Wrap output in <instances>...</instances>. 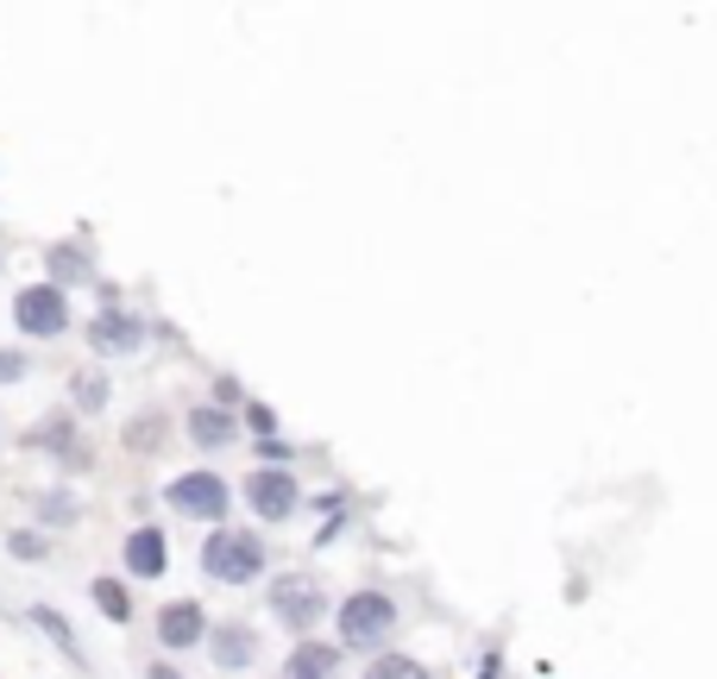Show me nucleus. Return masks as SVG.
<instances>
[{"instance_id": "1", "label": "nucleus", "mask_w": 717, "mask_h": 679, "mask_svg": "<svg viewBox=\"0 0 717 679\" xmlns=\"http://www.w3.org/2000/svg\"><path fill=\"white\" fill-rule=\"evenodd\" d=\"M258 566H265V547H258L253 535H208V547H202V573H208V579L246 585Z\"/></svg>"}, {"instance_id": "2", "label": "nucleus", "mask_w": 717, "mask_h": 679, "mask_svg": "<svg viewBox=\"0 0 717 679\" xmlns=\"http://www.w3.org/2000/svg\"><path fill=\"white\" fill-rule=\"evenodd\" d=\"M390 623H397L390 598L359 591V598H347V610H340V641H347V648H378V641L390 636Z\"/></svg>"}, {"instance_id": "3", "label": "nucleus", "mask_w": 717, "mask_h": 679, "mask_svg": "<svg viewBox=\"0 0 717 679\" xmlns=\"http://www.w3.org/2000/svg\"><path fill=\"white\" fill-rule=\"evenodd\" d=\"M13 321H20L25 333H63L70 328V296H63L58 284H32V290H20V302H13Z\"/></svg>"}, {"instance_id": "4", "label": "nucleus", "mask_w": 717, "mask_h": 679, "mask_svg": "<svg viewBox=\"0 0 717 679\" xmlns=\"http://www.w3.org/2000/svg\"><path fill=\"white\" fill-rule=\"evenodd\" d=\"M171 504L195 523H221V510H227V485L214 479V472H183L171 485Z\"/></svg>"}, {"instance_id": "5", "label": "nucleus", "mask_w": 717, "mask_h": 679, "mask_svg": "<svg viewBox=\"0 0 717 679\" xmlns=\"http://www.w3.org/2000/svg\"><path fill=\"white\" fill-rule=\"evenodd\" d=\"M272 610L284 629H309L315 617H321V591H315V579H303V573H284V579L272 585Z\"/></svg>"}, {"instance_id": "6", "label": "nucleus", "mask_w": 717, "mask_h": 679, "mask_svg": "<svg viewBox=\"0 0 717 679\" xmlns=\"http://www.w3.org/2000/svg\"><path fill=\"white\" fill-rule=\"evenodd\" d=\"M246 497H253V510L265 523H284L296 510V479L290 472H253V479H246Z\"/></svg>"}, {"instance_id": "7", "label": "nucleus", "mask_w": 717, "mask_h": 679, "mask_svg": "<svg viewBox=\"0 0 717 679\" xmlns=\"http://www.w3.org/2000/svg\"><path fill=\"white\" fill-rule=\"evenodd\" d=\"M202 636H208V623H202L195 604H171V610L157 617V641H164V648H195Z\"/></svg>"}, {"instance_id": "8", "label": "nucleus", "mask_w": 717, "mask_h": 679, "mask_svg": "<svg viewBox=\"0 0 717 679\" xmlns=\"http://www.w3.org/2000/svg\"><path fill=\"white\" fill-rule=\"evenodd\" d=\"M126 566H133L139 579H157V573L171 566V547H164V535H157V528H139L133 542H126Z\"/></svg>"}, {"instance_id": "9", "label": "nucleus", "mask_w": 717, "mask_h": 679, "mask_svg": "<svg viewBox=\"0 0 717 679\" xmlns=\"http://www.w3.org/2000/svg\"><path fill=\"white\" fill-rule=\"evenodd\" d=\"M214 660H221V667H246V660H253V629H239V623H221V629H214Z\"/></svg>"}, {"instance_id": "10", "label": "nucleus", "mask_w": 717, "mask_h": 679, "mask_svg": "<svg viewBox=\"0 0 717 679\" xmlns=\"http://www.w3.org/2000/svg\"><path fill=\"white\" fill-rule=\"evenodd\" d=\"M95 347L101 352H133L139 347V321H133V315H120V309H107L95 321Z\"/></svg>"}, {"instance_id": "11", "label": "nucleus", "mask_w": 717, "mask_h": 679, "mask_svg": "<svg viewBox=\"0 0 717 679\" xmlns=\"http://www.w3.org/2000/svg\"><path fill=\"white\" fill-rule=\"evenodd\" d=\"M334 660H340V648H321V641H309V648H296V655H290L284 679H334Z\"/></svg>"}, {"instance_id": "12", "label": "nucleus", "mask_w": 717, "mask_h": 679, "mask_svg": "<svg viewBox=\"0 0 717 679\" xmlns=\"http://www.w3.org/2000/svg\"><path fill=\"white\" fill-rule=\"evenodd\" d=\"M190 434H195V446H227L233 441V415L227 409H195Z\"/></svg>"}, {"instance_id": "13", "label": "nucleus", "mask_w": 717, "mask_h": 679, "mask_svg": "<svg viewBox=\"0 0 717 679\" xmlns=\"http://www.w3.org/2000/svg\"><path fill=\"white\" fill-rule=\"evenodd\" d=\"M95 604H101V617H114V623L133 617V598H126V585H114V579H95Z\"/></svg>"}, {"instance_id": "14", "label": "nucleus", "mask_w": 717, "mask_h": 679, "mask_svg": "<svg viewBox=\"0 0 717 679\" xmlns=\"http://www.w3.org/2000/svg\"><path fill=\"white\" fill-rule=\"evenodd\" d=\"M366 679H428L422 667H416V660L409 655H385V660H371V673Z\"/></svg>"}, {"instance_id": "15", "label": "nucleus", "mask_w": 717, "mask_h": 679, "mask_svg": "<svg viewBox=\"0 0 717 679\" xmlns=\"http://www.w3.org/2000/svg\"><path fill=\"white\" fill-rule=\"evenodd\" d=\"M51 277H63V284H70V277H89V253L58 246V253H51Z\"/></svg>"}, {"instance_id": "16", "label": "nucleus", "mask_w": 717, "mask_h": 679, "mask_svg": "<svg viewBox=\"0 0 717 679\" xmlns=\"http://www.w3.org/2000/svg\"><path fill=\"white\" fill-rule=\"evenodd\" d=\"M157 434H164V422H157V415H145V422H133L126 428V446H133V453H152V441Z\"/></svg>"}, {"instance_id": "17", "label": "nucleus", "mask_w": 717, "mask_h": 679, "mask_svg": "<svg viewBox=\"0 0 717 679\" xmlns=\"http://www.w3.org/2000/svg\"><path fill=\"white\" fill-rule=\"evenodd\" d=\"M39 629H51V636H58V648H70V655H76V636H70V623H63V617L39 610Z\"/></svg>"}, {"instance_id": "18", "label": "nucleus", "mask_w": 717, "mask_h": 679, "mask_svg": "<svg viewBox=\"0 0 717 679\" xmlns=\"http://www.w3.org/2000/svg\"><path fill=\"white\" fill-rule=\"evenodd\" d=\"M76 397H82V409H101V378H95V371L76 378Z\"/></svg>"}, {"instance_id": "19", "label": "nucleus", "mask_w": 717, "mask_h": 679, "mask_svg": "<svg viewBox=\"0 0 717 679\" xmlns=\"http://www.w3.org/2000/svg\"><path fill=\"white\" fill-rule=\"evenodd\" d=\"M32 441H39V446H51V441H70V422H44L39 434H32Z\"/></svg>"}, {"instance_id": "20", "label": "nucleus", "mask_w": 717, "mask_h": 679, "mask_svg": "<svg viewBox=\"0 0 717 679\" xmlns=\"http://www.w3.org/2000/svg\"><path fill=\"white\" fill-rule=\"evenodd\" d=\"M7 378H25V359H20V352H0V384H7Z\"/></svg>"}, {"instance_id": "21", "label": "nucleus", "mask_w": 717, "mask_h": 679, "mask_svg": "<svg viewBox=\"0 0 717 679\" xmlns=\"http://www.w3.org/2000/svg\"><path fill=\"white\" fill-rule=\"evenodd\" d=\"M13 554H20V560H39L44 547H39V535H13Z\"/></svg>"}, {"instance_id": "22", "label": "nucleus", "mask_w": 717, "mask_h": 679, "mask_svg": "<svg viewBox=\"0 0 717 679\" xmlns=\"http://www.w3.org/2000/svg\"><path fill=\"white\" fill-rule=\"evenodd\" d=\"M152 679H183V673H176V667H164V660H157V667H152Z\"/></svg>"}]
</instances>
